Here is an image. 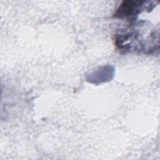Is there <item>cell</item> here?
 Masks as SVG:
<instances>
[{
    "mask_svg": "<svg viewBox=\"0 0 160 160\" xmlns=\"http://www.w3.org/2000/svg\"><path fill=\"white\" fill-rule=\"evenodd\" d=\"M147 2L144 1H124L117 8L113 16L126 19L129 23L134 22L136 16L144 9Z\"/></svg>",
    "mask_w": 160,
    "mask_h": 160,
    "instance_id": "6da1fadb",
    "label": "cell"
}]
</instances>
